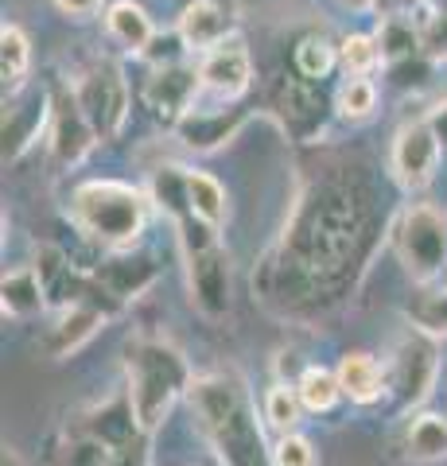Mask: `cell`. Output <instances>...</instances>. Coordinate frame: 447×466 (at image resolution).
<instances>
[{"label": "cell", "mask_w": 447, "mask_h": 466, "mask_svg": "<svg viewBox=\"0 0 447 466\" xmlns=\"http://www.w3.org/2000/svg\"><path fill=\"white\" fill-rule=\"evenodd\" d=\"M436 5H440V8H447V0H436Z\"/></svg>", "instance_id": "obj_40"}, {"label": "cell", "mask_w": 447, "mask_h": 466, "mask_svg": "<svg viewBox=\"0 0 447 466\" xmlns=\"http://www.w3.org/2000/svg\"><path fill=\"white\" fill-rule=\"evenodd\" d=\"M0 466H24V462H20V455H16V451H12V447H5V455H0Z\"/></svg>", "instance_id": "obj_39"}, {"label": "cell", "mask_w": 447, "mask_h": 466, "mask_svg": "<svg viewBox=\"0 0 447 466\" xmlns=\"http://www.w3.org/2000/svg\"><path fill=\"white\" fill-rule=\"evenodd\" d=\"M389 249L416 288L440 284L447 272V210L428 198L405 202L389 218Z\"/></svg>", "instance_id": "obj_5"}, {"label": "cell", "mask_w": 447, "mask_h": 466, "mask_svg": "<svg viewBox=\"0 0 447 466\" xmlns=\"http://www.w3.org/2000/svg\"><path fill=\"white\" fill-rule=\"evenodd\" d=\"M265 109L284 125V133L292 140L311 144V140H320L327 121L335 116V101H327L323 82H311L288 66L269 82Z\"/></svg>", "instance_id": "obj_8"}, {"label": "cell", "mask_w": 447, "mask_h": 466, "mask_svg": "<svg viewBox=\"0 0 447 466\" xmlns=\"http://www.w3.org/2000/svg\"><path fill=\"white\" fill-rule=\"evenodd\" d=\"M443 140L432 128L428 113L416 116V121H405L393 133V144H389V179H393L405 195H421L436 183L440 164H443Z\"/></svg>", "instance_id": "obj_9"}, {"label": "cell", "mask_w": 447, "mask_h": 466, "mask_svg": "<svg viewBox=\"0 0 447 466\" xmlns=\"http://www.w3.org/2000/svg\"><path fill=\"white\" fill-rule=\"evenodd\" d=\"M428 121H432V128L440 133V140H443V148H447V97L440 101L436 109H428Z\"/></svg>", "instance_id": "obj_37"}, {"label": "cell", "mask_w": 447, "mask_h": 466, "mask_svg": "<svg viewBox=\"0 0 447 466\" xmlns=\"http://www.w3.org/2000/svg\"><path fill=\"white\" fill-rule=\"evenodd\" d=\"M339 70L342 78H373L378 70H385V55L378 32H350L339 39Z\"/></svg>", "instance_id": "obj_30"}, {"label": "cell", "mask_w": 447, "mask_h": 466, "mask_svg": "<svg viewBox=\"0 0 447 466\" xmlns=\"http://www.w3.org/2000/svg\"><path fill=\"white\" fill-rule=\"evenodd\" d=\"M195 373L187 366L183 350L171 346L168 339H133L125 346V392L133 400L137 424L156 435L168 416L176 412V404L187 400Z\"/></svg>", "instance_id": "obj_4"}, {"label": "cell", "mask_w": 447, "mask_h": 466, "mask_svg": "<svg viewBox=\"0 0 447 466\" xmlns=\"http://www.w3.org/2000/svg\"><path fill=\"white\" fill-rule=\"evenodd\" d=\"M187 412H191L203 443L214 451L222 466H272L265 440V416L253 400L249 381L238 370H207L195 373L187 389Z\"/></svg>", "instance_id": "obj_2"}, {"label": "cell", "mask_w": 447, "mask_h": 466, "mask_svg": "<svg viewBox=\"0 0 447 466\" xmlns=\"http://www.w3.org/2000/svg\"><path fill=\"white\" fill-rule=\"evenodd\" d=\"M176 32L183 35L187 51L203 55L238 35V12L229 0H187L176 16Z\"/></svg>", "instance_id": "obj_17"}, {"label": "cell", "mask_w": 447, "mask_h": 466, "mask_svg": "<svg viewBox=\"0 0 447 466\" xmlns=\"http://www.w3.org/2000/svg\"><path fill=\"white\" fill-rule=\"evenodd\" d=\"M102 24H106V35L117 43L121 51L137 55V58L144 55V47H148L152 35H156V24H152L148 8H144L140 0H113V5L106 8Z\"/></svg>", "instance_id": "obj_22"}, {"label": "cell", "mask_w": 447, "mask_h": 466, "mask_svg": "<svg viewBox=\"0 0 447 466\" xmlns=\"http://www.w3.org/2000/svg\"><path fill=\"white\" fill-rule=\"evenodd\" d=\"M339 5L350 12V16H370V12L378 8V0H339Z\"/></svg>", "instance_id": "obj_38"}, {"label": "cell", "mask_w": 447, "mask_h": 466, "mask_svg": "<svg viewBox=\"0 0 447 466\" xmlns=\"http://www.w3.org/2000/svg\"><path fill=\"white\" fill-rule=\"evenodd\" d=\"M0 308H5L8 319H36L51 308L36 265H16L5 272V280H0Z\"/></svg>", "instance_id": "obj_21"}, {"label": "cell", "mask_w": 447, "mask_h": 466, "mask_svg": "<svg viewBox=\"0 0 447 466\" xmlns=\"http://www.w3.org/2000/svg\"><path fill=\"white\" fill-rule=\"evenodd\" d=\"M198 82H203V97L210 106H234L249 94L253 86V51L245 39L234 35L198 55Z\"/></svg>", "instance_id": "obj_12"}, {"label": "cell", "mask_w": 447, "mask_h": 466, "mask_svg": "<svg viewBox=\"0 0 447 466\" xmlns=\"http://www.w3.org/2000/svg\"><path fill=\"white\" fill-rule=\"evenodd\" d=\"M32 75V39L20 24L0 27V78H5V97L20 94Z\"/></svg>", "instance_id": "obj_26"}, {"label": "cell", "mask_w": 447, "mask_h": 466, "mask_svg": "<svg viewBox=\"0 0 447 466\" xmlns=\"http://www.w3.org/2000/svg\"><path fill=\"white\" fill-rule=\"evenodd\" d=\"M86 121L94 125L97 140H117L128 125V106H133V90H128L125 66L109 55H97L90 66L78 70V78L70 82Z\"/></svg>", "instance_id": "obj_7"}, {"label": "cell", "mask_w": 447, "mask_h": 466, "mask_svg": "<svg viewBox=\"0 0 447 466\" xmlns=\"http://www.w3.org/2000/svg\"><path fill=\"white\" fill-rule=\"evenodd\" d=\"M187 288H191L195 308L207 319H226L234 308V268H229L226 245H207V249L183 253Z\"/></svg>", "instance_id": "obj_13"}, {"label": "cell", "mask_w": 447, "mask_h": 466, "mask_svg": "<svg viewBox=\"0 0 447 466\" xmlns=\"http://www.w3.org/2000/svg\"><path fill=\"white\" fill-rule=\"evenodd\" d=\"M90 272H94V280L121 303V308L128 299L144 296V291L160 280V265H156V257L148 249H140V245H137V249L106 253L97 265H90Z\"/></svg>", "instance_id": "obj_16"}, {"label": "cell", "mask_w": 447, "mask_h": 466, "mask_svg": "<svg viewBox=\"0 0 447 466\" xmlns=\"http://www.w3.org/2000/svg\"><path fill=\"white\" fill-rule=\"evenodd\" d=\"M292 385H296L300 400H304V408H308L311 416H330L346 400L342 397V385H339V373L320 366V361H311V366L300 370Z\"/></svg>", "instance_id": "obj_24"}, {"label": "cell", "mask_w": 447, "mask_h": 466, "mask_svg": "<svg viewBox=\"0 0 447 466\" xmlns=\"http://www.w3.org/2000/svg\"><path fill=\"white\" fill-rule=\"evenodd\" d=\"M436 377H440V339H432V334L416 327H405L385 358V400L393 404L397 416H409L428 404Z\"/></svg>", "instance_id": "obj_6"}, {"label": "cell", "mask_w": 447, "mask_h": 466, "mask_svg": "<svg viewBox=\"0 0 447 466\" xmlns=\"http://www.w3.org/2000/svg\"><path fill=\"white\" fill-rule=\"evenodd\" d=\"M304 400H300V392L292 381H284L277 377L272 385L261 389V416L272 435H284V431H300V420H304Z\"/></svg>", "instance_id": "obj_28"}, {"label": "cell", "mask_w": 447, "mask_h": 466, "mask_svg": "<svg viewBox=\"0 0 447 466\" xmlns=\"http://www.w3.org/2000/svg\"><path fill=\"white\" fill-rule=\"evenodd\" d=\"M55 90L47 86H24L20 94L5 97V116H0V140H5V164H16L36 148L43 128H51Z\"/></svg>", "instance_id": "obj_11"}, {"label": "cell", "mask_w": 447, "mask_h": 466, "mask_svg": "<svg viewBox=\"0 0 447 466\" xmlns=\"http://www.w3.org/2000/svg\"><path fill=\"white\" fill-rule=\"evenodd\" d=\"M421 24V47L432 63H447V8H440L436 0L416 16Z\"/></svg>", "instance_id": "obj_32"}, {"label": "cell", "mask_w": 447, "mask_h": 466, "mask_svg": "<svg viewBox=\"0 0 447 466\" xmlns=\"http://www.w3.org/2000/svg\"><path fill=\"white\" fill-rule=\"evenodd\" d=\"M389 241L378 191L358 167H323L288 207L277 245L261 257L253 288L277 311H327L354 291L378 245Z\"/></svg>", "instance_id": "obj_1"}, {"label": "cell", "mask_w": 447, "mask_h": 466, "mask_svg": "<svg viewBox=\"0 0 447 466\" xmlns=\"http://www.w3.org/2000/svg\"><path fill=\"white\" fill-rule=\"evenodd\" d=\"M109 466H152V435L140 431V435H133L128 443L113 447Z\"/></svg>", "instance_id": "obj_34"}, {"label": "cell", "mask_w": 447, "mask_h": 466, "mask_svg": "<svg viewBox=\"0 0 447 466\" xmlns=\"http://www.w3.org/2000/svg\"><path fill=\"white\" fill-rule=\"evenodd\" d=\"M156 210L152 195L125 179H82L66 195V218L86 241L102 245L106 253L137 249L148 218Z\"/></svg>", "instance_id": "obj_3"}, {"label": "cell", "mask_w": 447, "mask_h": 466, "mask_svg": "<svg viewBox=\"0 0 447 466\" xmlns=\"http://www.w3.org/2000/svg\"><path fill=\"white\" fill-rule=\"evenodd\" d=\"M109 311H102L97 303H66V308H59V315H55V323L47 327V334H43V354L47 358H70L78 354V350L94 339L97 330H102L109 323Z\"/></svg>", "instance_id": "obj_18"}, {"label": "cell", "mask_w": 447, "mask_h": 466, "mask_svg": "<svg viewBox=\"0 0 447 466\" xmlns=\"http://www.w3.org/2000/svg\"><path fill=\"white\" fill-rule=\"evenodd\" d=\"M109 455L113 451L102 440H94V435L82 431L66 451V466H109Z\"/></svg>", "instance_id": "obj_33"}, {"label": "cell", "mask_w": 447, "mask_h": 466, "mask_svg": "<svg viewBox=\"0 0 447 466\" xmlns=\"http://www.w3.org/2000/svg\"><path fill=\"white\" fill-rule=\"evenodd\" d=\"M183 191H187V207L198 222H207L210 229H218L229 222V198L218 175H210L203 167H183Z\"/></svg>", "instance_id": "obj_23"}, {"label": "cell", "mask_w": 447, "mask_h": 466, "mask_svg": "<svg viewBox=\"0 0 447 466\" xmlns=\"http://www.w3.org/2000/svg\"><path fill=\"white\" fill-rule=\"evenodd\" d=\"M269 462L272 466H320V451H315V443L304 431H284V435H272Z\"/></svg>", "instance_id": "obj_31"}, {"label": "cell", "mask_w": 447, "mask_h": 466, "mask_svg": "<svg viewBox=\"0 0 447 466\" xmlns=\"http://www.w3.org/2000/svg\"><path fill=\"white\" fill-rule=\"evenodd\" d=\"M47 144H51V164L55 171H75L86 164V156H90L97 144V133L94 125L86 121V113L78 106V97L70 86L63 90H55V113H51V128H47Z\"/></svg>", "instance_id": "obj_14"}, {"label": "cell", "mask_w": 447, "mask_h": 466, "mask_svg": "<svg viewBox=\"0 0 447 466\" xmlns=\"http://www.w3.org/2000/svg\"><path fill=\"white\" fill-rule=\"evenodd\" d=\"M405 323L432 334V339H447V284H421L405 303Z\"/></svg>", "instance_id": "obj_29"}, {"label": "cell", "mask_w": 447, "mask_h": 466, "mask_svg": "<svg viewBox=\"0 0 447 466\" xmlns=\"http://www.w3.org/2000/svg\"><path fill=\"white\" fill-rule=\"evenodd\" d=\"M397 451H401V459L412 462V466L443 462L447 459V412L416 408V412L401 416Z\"/></svg>", "instance_id": "obj_19"}, {"label": "cell", "mask_w": 447, "mask_h": 466, "mask_svg": "<svg viewBox=\"0 0 447 466\" xmlns=\"http://www.w3.org/2000/svg\"><path fill=\"white\" fill-rule=\"evenodd\" d=\"M330 101H335V116L342 125H366L378 116L381 86L378 78H342L339 90L330 94Z\"/></svg>", "instance_id": "obj_25"}, {"label": "cell", "mask_w": 447, "mask_h": 466, "mask_svg": "<svg viewBox=\"0 0 447 466\" xmlns=\"http://www.w3.org/2000/svg\"><path fill=\"white\" fill-rule=\"evenodd\" d=\"M428 5H432V0H378L373 16H378V20H416Z\"/></svg>", "instance_id": "obj_36"}, {"label": "cell", "mask_w": 447, "mask_h": 466, "mask_svg": "<svg viewBox=\"0 0 447 466\" xmlns=\"http://www.w3.org/2000/svg\"><path fill=\"white\" fill-rule=\"evenodd\" d=\"M245 121H249V109H245L241 101H234V106H203V101H198L171 133H176V140L187 152L207 156V152H218L222 144L234 140L245 128Z\"/></svg>", "instance_id": "obj_15"}, {"label": "cell", "mask_w": 447, "mask_h": 466, "mask_svg": "<svg viewBox=\"0 0 447 466\" xmlns=\"http://www.w3.org/2000/svg\"><path fill=\"white\" fill-rule=\"evenodd\" d=\"M140 101L168 133L176 128L198 101H203V82H198V63L152 66L140 82Z\"/></svg>", "instance_id": "obj_10"}, {"label": "cell", "mask_w": 447, "mask_h": 466, "mask_svg": "<svg viewBox=\"0 0 447 466\" xmlns=\"http://www.w3.org/2000/svg\"><path fill=\"white\" fill-rule=\"evenodd\" d=\"M292 70L311 82H327L339 70V43L327 32H308L292 47Z\"/></svg>", "instance_id": "obj_27"}, {"label": "cell", "mask_w": 447, "mask_h": 466, "mask_svg": "<svg viewBox=\"0 0 447 466\" xmlns=\"http://www.w3.org/2000/svg\"><path fill=\"white\" fill-rule=\"evenodd\" d=\"M335 373L342 397L354 408H373L385 400V361H378V354H370V350H346Z\"/></svg>", "instance_id": "obj_20"}, {"label": "cell", "mask_w": 447, "mask_h": 466, "mask_svg": "<svg viewBox=\"0 0 447 466\" xmlns=\"http://www.w3.org/2000/svg\"><path fill=\"white\" fill-rule=\"evenodd\" d=\"M55 12H63L66 20H78V24H90L97 16H106V0H51Z\"/></svg>", "instance_id": "obj_35"}]
</instances>
